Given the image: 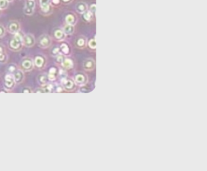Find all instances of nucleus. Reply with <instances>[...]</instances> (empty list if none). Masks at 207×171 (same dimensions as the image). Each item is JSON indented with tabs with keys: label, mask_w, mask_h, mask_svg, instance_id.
Returning a JSON list of instances; mask_svg holds the SVG:
<instances>
[{
	"label": "nucleus",
	"mask_w": 207,
	"mask_h": 171,
	"mask_svg": "<svg viewBox=\"0 0 207 171\" xmlns=\"http://www.w3.org/2000/svg\"><path fill=\"white\" fill-rule=\"evenodd\" d=\"M77 44L79 47H82L85 45V40H84V39L83 38H79L77 40Z\"/></svg>",
	"instance_id": "27"
},
{
	"label": "nucleus",
	"mask_w": 207,
	"mask_h": 171,
	"mask_svg": "<svg viewBox=\"0 0 207 171\" xmlns=\"http://www.w3.org/2000/svg\"><path fill=\"white\" fill-rule=\"evenodd\" d=\"M95 9H96V5H95V4H93V5H92L91 6V11H92V13L93 12H95Z\"/></svg>",
	"instance_id": "33"
},
{
	"label": "nucleus",
	"mask_w": 207,
	"mask_h": 171,
	"mask_svg": "<svg viewBox=\"0 0 207 171\" xmlns=\"http://www.w3.org/2000/svg\"><path fill=\"white\" fill-rule=\"evenodd\" d=\"M89 45L91 48H96V42H95V40H91V41H89Z\"/></svg>",
	"instance_id": "28"
},
{
	"label": "nucleus",
	"mask_w": 207,
	"mask_h": 171,
	"mask_svg": "<svg viewBox=\"0 0 207 171\" xmlns=\"http://www.w3.org/2000/svg\"><path fill=\"white\" fill-rule=\"evenodd\" d=\"M52 2H53L54 4H58V3H59V0H52Z\"/></svg>",
	"instance_id": "34"
},
{
	"label": "nucleus",
	"mask_w": 207,
	"mask_h": 171,
	"mask_svg": "<svg viewBox=\"0 0 207 171\" xmlns=\"http://www.w3.org/2000/svg\"><path fill=\"white\" fill-rule=\"evenodd\" d=\"M50 44H51V38L46 34L42 35L38 40V45L40 48H46L49 47Z\"/></svg>",
	"instance_id": "3"
},
{
	"label": "nucleus",
	"mask_w": 207,
	"mask_h": 171,
	"mask_svg": "<svg viewBox=\"0 0 207 171\" xmlns=\"http://www.w3.org/2000/svg\"><path fill=\"white\" fill-rule=\"evenodd\" d=\"M59 51H60L59 48L56 47V48H54L52 49V52H51V54H52V56H58V55H59Z\"/></svg>",
	"instance_id": "24"
},
{
	"label": "nucleus",
	"mask_w": 207,
	"mask_h": 171,
	"mask_svg": "<svg viewBox=\"0 0 207 171\" xmlns=\"http://www.w3.org/2000/svg\"><path fill=\"white\" fill-rule=\"evenodd\" d=\"M22 92H23V93H31L32 90H30V88L25 87V88H23V90H22Z\"/></svg>",
	"instance_id": "30"
},
{
	"label": "nucleus",
	"mask_w": 207,
	"mask_h": 171,
	"mask_svg": "<svg viewBox=\"0 0 207 171\" xmlns=\"http://www.w3.org/2000/svg\"><path fill=\"white\" fill-rule=\"evenodd\" d=\"M86 9H87V5L84 3H80L77 5V10L80 14H82L85 12Z\"/></svg>",
	"instance_id": "17"
},
{
	"label": "nucleus",
	"mask_w": 207,
	"mask_h": 171,
	"mask_svg": "<svg viewBox=\"0 0 207 171\" xmlns=\"http://www.w3.org/2000/svg\"><path fill=\"white\" fill-rule=\"evenodd\" d=\"M4 54V52H3V48H2L1 46H0V56L1 54Z\"/></svg>",
	"instance_id": "35"
},
{
	"label": "nucleus",
	"mask_w": 207,
	"mask_h": 171,
	"mask_svg": "<svg viewBox=\"0 0 207 171\" xmlns=\"http://www.w3.org/2000/svg\"><path fill=\"white\" fill-rule=\"evenodd\" d=\"M5 33V30L4 27L1 25H0V37L4 36Z\"/></svg>",
	"instance_id": "29"
},
{
	"label": "nucleus",
	"mask_w": 207,
	"mask_h": 171,
	"mask_svg": "<svg viewBox=\"0 0 207 171\" xmlns=\"http://www.w3.org/2000/svg\"><path fill=\"white\" fill-rule=\"evenodd\" d=\"M40 4L42 10L45 13H48L50 9V0H40Z\"/></svg>",
	"instance_id": "10"
},
{
	"label": "nucleus",
	"mask_w": 207,
	"mask_h": 171,
	"mask_svg": "<svg viewBox=\"0 0 207 171\" xmlns=\"http://www.w3.org/2000/svg\"><path fill=\"white\" fill-rule=\"evenodd\" d=\"M16 71H17V68H16V66H15L14 63H11V64H10L9 66V67H8V72H9L10 74H14Z\"/></svg>",
	"instance_id": "21"
},
{
	"label": "nucleus",
	"mask_w": 207,
	"mask_h": 171,
	"mask_svg": "<svg viewBox=\"0 0 207 171\" xmlns=\"http://www.w3.org/2000/svg\"><path fill=\"white\" fill-rule=\"evenodd\" d=\"M57 92H62V88L61 87H57Z\"/></svg>",
	"instance_id": "36"
},
{
	"label": "nucleus",
	"mask_w": 207,
	"mask_h": 171,
	"mask_svg": "<svg viewBox=\"0 0 207 171\" xmlns=\"http://www.w3.org/2000/svg\"><path fill=\"white\" fill-rule=\"evenodd\" d=\"M54 37L58 40H62L64 37V34L63 31L60 30H56L54 31Z\"/></svg>",
	"instance_id": "15"
},
{
	"label": "nucleus",
	"mask_w": 207,
	"mask_h": 171,
	"mask_svg": "<svg viewBox=\"0 0 207 171\" xmlns=\"http://www.w3.org/2000/svg\"><path fill=\"white\" fill-rule=\"evenodd\" d=\"M65 20H66V22L67 23V24L72 25L74 21V16H73L72 15H71V14H69V15H68L67 17H66Z\"/></svg>",
	"instance_id": "19"
},
{
	"label": "nucleus",
	"mask_w": 207,
	"mask_h": 171,
	"mask_svg": "<svg viewBox=\"0 0 207 171\" xmlns=\"http://www.w3.org/2000/svg\"><path fill=\"white\" fill-rule=\"evenodd\" d=\"M62 64H63V67H64L65 68H71L73 66V63L72 60L70 59H64Z\"/></svg>",
	"instance_id": "16"
},
{
	"label": "nucleus",
	"mask_w": 207,
	"mask_h": 171,
	"mask_svg": "<svg viewBox=\"0 0 207 171\" xmlns=\"http://www.w3.org/2000/svg\"><path fill=\"white\" fill-rule=\"evenodd\" d=\"M85 81V77L81 74H78L75 77V82L77 84H82Z\"/></svg>",
	"instance_id": "20"
},
{
	"label": "nucleus",
	"mask_w": 207,
	"mask_h": 171,
	"mask_svg": "<svg viewBox=\"0 0 207 171\" xmlns=\"http://www.w3.org/2000/svg\"><path fill=\"white\" fill-rule=\"evenodd\" d=\"M56 69L55 68H51L49 70L48 75V78L49 80H54L56 79Z\"/></svg>",
	"instance_id": "14"
},
{
	"label": "nucleus",
	"mask_w": 207,
	"mask_h": 171,
	"mask_svg": "<svg viewBox=\"0 0 207 171\" xmlns=\"http://www.w3.org/2000/svg\"><path fill=\"white\" fill-rule=\"evenodd\" d=\"M73 32H74V27L72 25L67 24L63 28V32L66 35H70L73 33Z\"/></svg>",
	"instance_id": "13"
},
{
	"label": "nucleus",
	"mask_w": 207,
	"mask_h": 171,
	"mask_svg": "<svg viewBox=\"0 0 207 171\" xmlns=\"http://www.w3.org/2000/svg\"><path fill=\"white\" fill-rule=\"evenodd\" d=\"M7 60V55H5V54H3L0 56V63H4L6 62Z\"/></svg>",
	"instance_id": "26"
},
{
	"label": "nucleus",
	"mask_w": 207,
	"mask_h": 171,
	"mask_svg": "<svg viewBox=\"0 0 207 171\" xmlns=\"http://www.w3.org/2000/svg\"><path fill=\"white\" fill-rule=\"evenodd\" d=\"M35 1L34 0H27L26 1L25 7L24 11L26 15H32L34 11V8H35Z\"/></svg>",
	"instance_id": "4"
},
{
	"label": "nucleus",
	"mask_w": 207,
	"mask_h": 171,
	"mask_svg": "<svg viewBox=\"0 0 207 171\" xmlns=\"http://www.w3.org/2000/svg\"><path fill=\"white\" fill-rule=\"evenodd\" d=\"M24 36L20 32H18L14 35V37L10 41L9 48L13 51H19L22 49Z\"/></svg>",
	"instance_id": "1"
},
{
	"label": "nucleus",
	"mask_w": 207,
	"mask_h": 171,
	"mask_svg": "<svg viewBox=\"0 0 207 171\" xmlns=\"http://www.w3.org/2000/svg\"><path fill=\"white\" fill-rule=\"evenodd\" d=\"M66 72L64 70H60V71L59 74L60 76V77L62 78V79H64V78H66V76H67V74L65 73Z\"/></svg>",
	"instance_id": "32"
},
{
	"label": "nucleus",
	"mask_w": 207,
	"mask_h": 171,
	"mask_svg": "<svg viewBox=\"0 0 207 171\" xmlns=\"http://www.w3.org/2000/svg\"><path fill=\"white\" fill-rule=\"evenodd\" d=\"M48 75L47 74H40L38 76V81L40 83V84L42 86H44L46 84H48Z\"/></svg>",
	"instance_id": "12"
},
{
	"label": "nucleus",
	"mask_w": 207,
	"mask_h": 171,
	"mask_svg": "<svg viewBox=\"0 0 207 171\" xmlns=\"http://www.w3.org/2000/svg\"><path fill=\"white\" fill-rule=\"evenodd\" d=\"M63 1H64V2H67V1H70V0H63Z\"/></svg>",
	"instance_id": "37"
},
{
	"label": "nucleus",
	"mask_w": 207,
	"mask_h": 171,
	"mask_svg": "<svg viewBox=\"0 0 207 171\" xmlns=\"http://www.w3.org/2000/svg\"><path fill=\"white\" fill-rule=\"evenodd\" d=\"M7 1H8V2H10V1H12L13 0H7Z\"/></svg>",
	"instance_id": "38"
},
{
	"label": "nucleus",
	"mask_w": 207,
	"mask_h": 171,
	"mask_svg": "<svg viewBox=\"0 0 207 171\" xmlns=\"http://www.w3.org/2000/svg\"><path fill=\"white\" fill-rule=\"evenodd\" d=\"M14 75L11 74H8L4 78V87L7 90H12L15 85Z\"/></svg>",
	"instance_id": "2"
},
{
	"label": "nucleus",
	"mask_w": 207,
	"mask_h": 171,
	"mask_svg": "<svg viewBox=\"0 0 207 171\" xmlns=\"http://www.w3.org/2000/svg\"><path fill=\"white\" fill-rule=\"evenodd\" d=\"M94 66V63L92 60H87L84 63V68L86 70H91Z\"/></svg>",
	"instance_id": "18"
},
{
	"label": "nucleus",
	"mask_w": 207,
	"mask_h": 171,
	"mask_svg": "<svg viewBox=\"0 0 207 171\" xmlns=\"http://www.w3.org/2000/svg\"><path fill=\"white\" fill-rule=\"evenodd\" d=\"M46 59L42 56H37L34 59V64L38 68H42L44 66Z\"/></svg>",
	"instance_id": "8"
},
{
	"label": "nucleus",
	"mask_w": 207,
	"mask_h": 171,
	"mask_svg": "<svg viewBox=\"0 0 207 171\" xmlns=\"http://www.w3.org/2000/svg\"><path fill=\"white\" fill-rule=\"evenodd\" d=\"M22 68L24 71H31L34 68V63L30 58H26L22 62Z\"/></svg>",
	"instance_id": "7"
},
{
	"label": "nucleus",
	"mask_w": 207,
	"mask_h": 171,
	"mask_svg": "<svg viewBox=\"0 0 207 171\" xmlns=\"http://www.w3.org/2000/svg\"><path fill=\"white\" fill-rule=\"evenodd\" d=\"M62 84L67 90L72 89L74 87V83L72 82V81L67 80V78L62 79Z\"/></svg>",
	"instance_id": "11"
},
{
	"label": "nucleus",
	"mask_w": 207,
	"mask_h": 171,
	"mask_svg": "<svg viewBox=\"0 0 207 171\" xmlns=\"http://www.w3.org/2000/svg\"><path fill=\"white\" fill-rule=\"evenodd\" d=\"M13 75H14V80H15V82L16 84H20L24 80V75L22 71L17 70Z\"/></svg>",
	"instance_id": "9"
},
{
	"label": "nucleus",
	"mask_w": 207,
	"mask_h": 171,
	"mask_svg": "<svg viewBox=\"0 0 207 171\" xmlns=\"http://www.w3.org/2000/svg\"><path fill=\"white\" fill-rule=\"evenodd\" d=\"M60 49H61V50L63 51V53H64L65 54H68V52H69V48H68V45H67V44H63L61 45Z\"/></svg>",
	"instance_id": "23"
},
{
	"label": "nucleus",
	"mask_w": 207,
	"mask_h": 171,
	"mask_svg": "<svg viewBox=\"0 0 207 171\" xmlns=\"http://www.w3.org/2000/svg\"><path fill=\"white\" fill-rule=\"evenodd\" d=\"M20 30V25L17 21H11L8 25V30L11 34H15Z\"/></svg>",
	"instance_id": "6"
},
{
	"label": "nucleus",
	"mask_w": 207,
	"mask_h": 171,
	"mask_svg": "<svg viewBox=\"0 0 207 171\" xmlns=\"http://www.w3.org/2000/svg\"><path fill=\"white\" fill-rule=\"evenodd\" d=\"M8 1L7 0H0V9H5L8 7Z\"/></svg>",
	"instance_id": "22"
},
{
	"label": "nucleus",
	"mask_w": 207,
	"mask_h": 171,
	"mask_svg": "<svg viewBox=\"0 0 207 171\" xmlns=\"http://www.w3.org/2000/svg\"><path fill=\"white\" fill-rule=\"evenodd\" d=\"M56 60H57V62H60V63H63V60H64V58H63V56H62V55L59 54V55H58V56H57V58H56Z\"/></svg>",
	"instance_id": "31"
},
{
	"label": "nucleus",
	"mask_w": 207,
	"mask_h": 171,
	"mask_svg": "<svg viewBox=\"0 0 207 171\" xmlns=\"http://www.w3.org/2000/svg\"><path fill=\"white\" fill-rule=\"evenodd\" d=\"M91 17H92V12H91V11L86 12V13H85V14H84V19H85V20H87V21L90 20L91 18Z\"/></svg>",
	"instance_id": "25"
},
{
	"label": "nucleus",
	"mask_w": 207,
	"mask_h": 171,
	"mask_svg": "<svg viewBox=\"0 0 207 171\" xmlns=\"http://www.w3.org/2000/svg\"><path fill=\"white\" fill-rule=\"evenodd\" d=\"M35 43H36V40H35V38L32 34H26L25 36H24L23 44L25 46L30 48V47L34 46Z\"/></svg>",
	"instance_id": "5"
}]
</instances>
